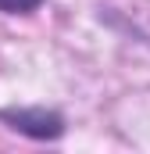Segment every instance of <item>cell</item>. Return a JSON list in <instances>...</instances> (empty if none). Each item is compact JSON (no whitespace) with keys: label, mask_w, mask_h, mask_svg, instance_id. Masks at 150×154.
<instances>
[{"label":"cell","mask_w":150,"mask_h":154,"mask_svg":"<svg viewBox=\"0 0 150 154\" xmlns=\"http://www.w3.org/2000/svg\"><path fill=\"white\" fill-rule=\"evenodd\" d=\"M0 122H7L14 133L29 140H61L64 136V118L46 108H7L0 111Z\"/></svg>","instance_id":"cell-1"},{"label":"cell","mask_w":150,"mask_h":154,"mask_svg":"<svg viewBox=\"0 0 150 154\" xmlns=\"http://www.w3.org/2000/svg\"><path fill=\"white\" fill-rule=\"evenodd\" d=\"M43 7V0H0V14H32Z\"/></svg>","instance_id":"cell-2"}]
</instances>
